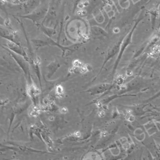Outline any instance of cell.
Here are the masks:
<instances>
[{
  "mask_svg": "<svg viewBox=\"0 0 160 160\" xmlns=\"http://www.w3.org/2000/svg\"><path fill=\"white\" fill-rule=\"evenodd\" d=\"M31 41L33 42L36 48H41L45 46H56L61 49L63 52L62 57H67L72 54L73 52L77 51L82 46L81 43L75 44L69 46H61L60 42H55L51 38L47 37L45 39H32Z\"/></svg>",
  "mask_w": 160,
  "mask_h": 160,
  "instance_id": "cell-1",
  "label": "cell"
},
{
  "mask_svg": "<svg viewBox=\"0 0 160 160\" xmlns=\"http://www.w3.org/2000/svg\"><path fill=\"white\" fill-rule=\"evenodd\" d=\"M145 16L143 15V12H141V14L140 15V16L138 18V19L135 21V24L133 25V28H131V29L129 31V32L125 36L123 41V42H122V44H121V49H120V53L117 57V59L115 62V66H114V68H113V74H115V72L116 71V69L121 59V58L123 57V53L125 51V50L126 49V48L128 47V46L130 44H131V41H132V37H133V34L134 33V31H135L136 27L138 26V24L145 18Z\"/></svg>",
  "mask_w": 160,
  "mask_h": 160,
  "instance_id": "cell-2",
  "label": "cell"
},
{
  "mask_svg": "<svg viewBox=\"0 0 160 160\" xmlns=\"http://www.w3.org/2000/svg\"><path fill=\"white\" fill-rule=\"evenodd\" d=\"M49 9H50V6H43L40 8H38V9L37 8L36 10H35L34 11L29 14H24V15H16V16L13 15V17H18L19 18L31 20L35 25L36 24L39 23L41 19L46 18L49 11Z\"/></svg>",
  "mask_w": 160,
  "mask_h": 160,
  "instance_id": "cell-3",
  "label": "cell"
},
{
  "mask_svg": "<svg viewBox=\"0 0 160 160\" xmlns=\"http://www.w3.org/2000/svg\"><path fill=\"white\" fill-rule=\"evenodd\" d=\"M4 50H6L9 56L16 62V63L20 66L21 69L23 71L25 76L28 79H30V70H29V62L26 60L23 56H19L14 53L13 52L9 51L6 48L2 47Z\"/></svg>",
  "mask_w": 160,
  "mask_h": 160,
  "instance_id": "cell-4",
  "label": "cell"
},
{
  "mask_svg": "<svg viewBox=\"0 0 160 160\" xmlns=\"http://www.w3.org/2000/svg\"><path fill=\"white\" fill-rule=\"evenodd\" d=\"M0 36L1 38L6 39L8 41H11L19 45H21V42L18 32L13 29H10L7 28H0ZM22 46V45H21Z\"/></svg>",
  "mask_w": 160,
  "mask_h": 160,
  "instance_id": "cell-5",
  "label": "cell"
},
{
  "mask_svg": "<svg viewBox=\"0 0 160 160\" xmlns=\"http://www.w3.org/2000/svg\"><path fill=\"white\" fill-rule=\"evenodd\" d=\"M1 47L6 48V49H9V51L13 52L14 53L23 56L26 60H27L28 62H29V58L28 56V54H27L25 49L21 45H19V44L13 42L11 41H7V42L5 44H1Z\"/></svg>",
  "mask_w": 160,
  "mask_h": 160,
  "instance_id": "cell-6",
  "label": "cell"
},
{
  "mask_svg": "<svg viewBox=\"0 0 160 160\" xmlns=\"http://www.w3.org/2000/svg\"><path fill=\"white\" fill-rule=\"evenodd\" d=\"M125 36H124L123 37L121 38L119 41L118 42H116V44H115L108 51V53H107V55L105 57V59L104 61V62L103 64V66L101 67V69L100 71V72L101 71V70L103 69L104 66H105V64L110 60L111 59L113 58H114L116 54H119L120 53V49H121V44H122V42H123V41L125 38Z\"/></svg>",
  "mask_w": 160,
  "mask_h": 160,
  "instance_id": "cell-7",
  "label": "cell"
},
{
  "mask_svg": "<svg viewBox=\"0 0 160 160\" xmlns=\"http://www.w3.org/2000/svg\"><path fill=\"white\" fill-rule=\"evenodd\" d=\"M148 14L150 15L151 18V23H152V28L153 30L155 29L156 26V23L157 21L158 17H159V10L158 8L153 7L150 9L148 10L147 12Z\"/></svg>",
  "mask_w": 160,
  "mask_h": 160,
  "instance_id": "cell-8",
  "label": "cell"
},
{
  "mask_svg": "<svg viewBox=\"0 0 160 160\" xmlns=\"http://www.w3.org/2000/svg\"><path fill=\"white\" fill-rule=\"evenodd\" d=\"M40 0H28L27 2L23 4L26 13H28L29 12H32L33 11L36 10L40 5Z\"/></svg>",
  "mask_w": 160,
  "mask_h": 160,
  "instance_id": "cell-9",
  "label": "cell"
},
{
  "mask_svg": "<svg viewBox=\"0 0 160 160\" xmlns=\"http://www.w3.org/2000/svg\"><path fill=\"white\" fill-rule=\"evenodd\" d=\"M47 36V37L51 38L52 36H53L56 33L55 28H51L48 27L47 26H45L43 23H37L35 24Z\"/></svg>",
  "mask_w": 160,
  "mask_h": 160,
  "instance_id": "cell-10",
  "label": "cell"
},
{
  "mask_svg": "<svg viewBox=\"0 0 160 160\" xmlns=\"http://www.w3.org/2000/svg\"><path fill=\"white\" fill-rule=\"evenodd\" d=\"M61 66V64L58 61L56 60L52 62H51L48 66L47 69L48 71V78H51V76L56 72V71Z\"/></svg>",
  "mask_w": 160,
  "mask_h": 160,
  "instance_id": "cell-11",
  "label": "cell"
},
{
  "mask_svg": "<svg viewBox=\"0 0 160 160\" xmlns=\"http://www.w3.org/2000/svg\"><path fill=\"white\" fill-rule=\"evenodd\" d=\"M91 32L93 36H96L106 37L108 36V33L103 29L96 26H94L91 28Z\"/></svg>",
  "mask_w": 160,
  "mask_h": 160,
  "instance_id": "cell-12",
  "label": "cell"
},
{
  "mask_svg": "<svg viewBox=\"0 0 160 160\" xmlns=\"http://www.w3.org/2000/svg\"><path fill=\"white\" fill-rule=\"evenodd\" d=\"M110 87H111V85L109 84L103 83V84L98 85L94 87L93 88H91L89 90V91H91L93 93H99V92H102L107 90Z\"/></svg>",
  "mask_w": 160,
  "mask_h": 160,
  "instance_id": "cell-13",
  "label": "cell"
},
{
  "mask_svg": "<svg viewBox=\"0 0 160 160\" xmlns=\"http://www.w3.org/2000/svg\"><path fill=\"white\" fill-rule=\"evenodd\" d=\"M159 40H160V36L155 35L154 36H153L152 38V39L149 41V42H148L146 49L147 50H150L151 49H153L155 46H156V44L158 43Z\"/></svg>",
  "mask_w": 160,
  "mask_h": 160,
  "instance_id": "cell-14",
  "label": "cell"
},
{
  "mask_svg": "<svg viewBox=\"0 0 160 160\" xmlns=\"http://www.w3.org/2000/svg\"><path fill=\"white\" fill-rule=\"evenodd\" d=\"M81 0H75L74 1V4H73V12H75V11L77 10V8H78V4H80V2H81Z\"/></svg>",
  "mask_w": 160,
  "mask_h": 160,
  "instance_id": "cell-15",
  "label": "cell"
},
{
  "mask_svg": "<svg viewBox=\"0 0 160 160\" xmlns=\"http://www.w3.org/2000/svg\"><path fill=\"white\" fill-rule=\"evenodd\" d=\"M158 10H159V24H158V28H160V3L158 7Z\"/></svg>",
  "mask_w": 160,
  "mask_h": 160,
  "instance_id": "cell-16",
  "label": "cell"
}]
</instances>
